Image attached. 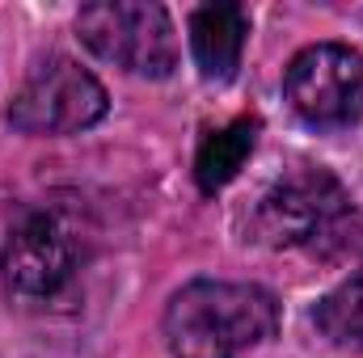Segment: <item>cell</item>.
<instances>
[{"label": "cell", "instance_id": "7a4b0ae2", "mask_svg": "<svg viewBox=\"0 0 363 358\" xmlns=\"http://www.w3.org/2000/svg\"><path fill=\"white\" fill-rule=\"evenodd\" d=\"M363 224L351 207V194L342 190V181L330 169H291L287 178H279L262 194L258 215H254V232L271 245V249H313V253H338V249H355V241L347 232H355Z\"/></svg>", "mask_w": 363, "mask_h": 358}, {"label": "cell", "instance_id": "6da1fadb", "mask_svg": "<svg viewBox=\"0 0 363 358\" xmlns=\"http://www.w3.org/2000/svg\"><path fill=\"white\" fill-rule=\"evenodd\" d=\"M279 329L274 295L254 282L194 278L165 308V342L174 358H237Z\"/></svg>", "mask_w": 363, "mask_h": 358}, {"label": "cell", "instance_id": "8992f818", "mask_svg": "<svg viewBox=\"0 0 363 358\" xmlns=\"http://www.w3.org/2000/svg\"><path fill=\"white\" fill-rule=\"evenodd\" d=\"M287 105L321 131H338L359 122L363 114V55L342 42L304 47L283 72Z\"/></svg>", "mask_w": 363, "mask_h": 358}, {"label": "cell", "instance_id": "52a82bcc", "mask_svg": "<svg viewBox=\"0 0 363 358\" xmlns=\"http://www.w3.org/2000/svg\"><path fill=\"white\" fill-rule=\"evenodd\" d=\"M245 34H250V13L241 4L233 0L199 4L190 13V51H194L199 72L207 81H228L241 68Z\"/></svg>", "mask_w": 363, "mask_h": 358}, {"label": "cell", "instance_id": "5b68a950", "mask_svg": "<svg viewBox=\"0 0 363 358\" xmlns=\"http://www.w3.org/2000/svg\"><path fill=\"white\" fill-rule=\"evenodd\" d=\"M106 110H110V97L89 68H81L68 55H51L34 64L21 89L9 97L4 118L21 135H77L101 122Z\"/></svg>", "mask_w": 363, "mask_h": 358}, {"label": "cell", "instance_id": "277c9868", "mask_svg": "<svg viewBox=\"0 0 363 358\" xmlns=\"http://www.w3.org/2000/svg\"><path fill=\"white\" fill-rule=\"evenodd\" d=\"M77 266H81V241L55 211H26L0 249L4 291L30 308L64 299L68 287L77 282Z\"/></svg>", "mask_w": 363, "mask_h": 358}, {"label": "cell", "instance_id": "9c48e42d", "mask_svg": "<svg viewBox=\"0 0 363 358\" xmlns=\"http://www.w3.org/2000/svg\"><path fill=\"white\" fill-rule=\"evenodd\" d=\"M317 333L338 350H363V270L342 278L317 308H313Z\"/></svg>", "mask_w": 363, "mask_h": 358}, {"label": "cell", "instance_id": "ba28073f", "mask_svg": "<svg viewBox=\"0 0 363 358\" xmlns=\"http://www.w3.org/2000/svg\"><path fill=\"white\" fill-rule=\"evenodd\" d=\"M258 127H262V122L245 114V118H233L228 127L203 135V144H199V152H194V181H199L203 194L224 190L228 181L241 173V165L250 161V152H254V144H258Z\"/></svg>", "mask_w": 363, "mask_h": 358}, {"label": "cell", "instance_id": "3957f363", "mask_svg": "<svg viewBox=\"0 0 363 358\" xmlns=\"http://www.w3.org/2000/svg\"><path fill=\"white\" fill-rule=\"evenodd\" d=\"M77 34L97 59L165 81L178 68V34L161 4L148 0H97L77 13Z\"/></svg>", "mask_w": 363, "mask_h": 358}]
</instances>
